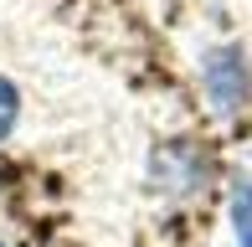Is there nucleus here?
<instances>
[{
    "label": "nucleus",
    "mask_w": 252,
    "mask_h": 247,
    "mask_svg": "<svg viewBox=\"0 0 252 247\" xmlns=\"http://www.w3.org/2000/svg\"><path fill=\"white\" fill-rule=\"evenodd\" d=\"M206 88H211V98L221 108H237L247 98V67H242V57H237L232 47H221V52L206 57Z\"/></svg>",
    "instance_id": "obj_1"
},
{
    "label": "nucleus",
    "mask_w": 252,
    "mask_h": 247,
    "mask_svg": "<svg viewBox=\"0 0 252 247\" xmlns=\"http://www.w3.org/2000/svg\"><path fill=\"white\" fill-rule=\"evenodd\" d=\"M16 114H21V93H16L10 77H0V139L16 129Z\"/></svg>",
    "instance_id": "obj_2"
}]
</instances>
